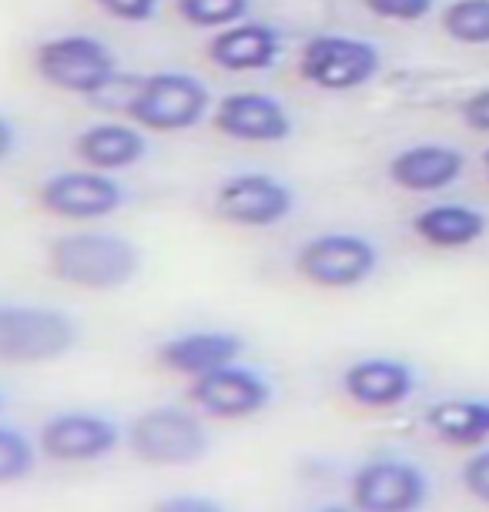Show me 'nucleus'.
Listing matches in <instances>:
<instances>
[{
  "label": "nucleus",
  "instance_id": "nucleus-1",
  "mask_svg": "<svg viewBox=\"0 0 489 512\" xmlns=\"http://www.w3.org/2000/svg\"><path fill=\"white\" fill-rule=\"evenodd\" d=\"M47 272L81 292H118L141 272V248L114 231H67L47 245Z\"/></svg>",
  "mask_w": 489,
  "mask_h": 512
},
{
  "label": "nucleus",
  "instance_id": "nucleus-2",
  "mask_svg": "<svg viewBox=\"0 0 489 512\" xmlns=\"http://www.w3.org/2000/svg\"><path fill=\"white\" fill-rule=\"evenodd\" d=\"M124 446L138 462L158 469L195 466L212 449L205 415L195 405H151L124 429Z\"/></svg>",
  "mask_w": 489,
  "mask_h": 512
},
{
  "label": "nucleus",
  "instance_id": "nucleus-3",
  "mask_svg": "<svg viewBox=\"0 0 489 512\" xmlns=\"http://www.w3.org/2000/svg\"><path fill=\"white\" fill-rule=\"evenodd\" d=\"M124 114L145 131L178 134L198 128L212 114V91L198 74L158 71L131 84Z\"/></svg>",
  "mask_w": 489,
  "mask_h": 512
},
{
  "label": "nucleus",
  "instance_id": "nucleus-4",
  "mask_svg": "<svg viewBox=\"0 0 489 512\" xmlns=\"http://www.w3.org/2000/svg\"><path fill=\"white\" fill-rule=\"evenodd\" d=\"M34 71L47 88L94 101L118 77V54L94 34H57L34 47Z\"/></svg>",
  "mask_w": 489,
  "mask_h": 512
},
{
  "label": "nucleus",
  "instance_id": "nucleus-5",
  "mask_svg": "<svg viewBox=\"0 0 489 512\" xmlns=\"http://www.w3.org/2000/svg\"><path fill=\"white\" fill-rule=\"evenodd\" d=\"M81 342L71 315L51 305H0V362L44 365L64 359Z\"/></svg>",
  "mask_w": 489,
  "mask_h": 512
},
{
  "label": "nucleus",
  "instance_id": "nucleus-6",
  "mask_svg": "<svg viewBox=\"0 0 489 512\" xmlns=\"http://www.w3.org/2000/svg\"><path fill=\"white\" fill-rule=\"evenodd\" d=\"M382 71V51L349 34H315L299 51V77L319 91L345 94L372 84Z\"/></svg>",
  "mask_w": 489,
  "mask_h": 512
},
{
  "label": "nucleus",
  "instance_id": "nucleus-7",
  "mask_svg": "<svg viewBox=\"0 0 489 512\" xmlns=\"http://www.w3.org/2000/svg\"><path fill=\"white\" fill-rule=\"evenodd\" d=\"M295 272L315 288L345 292V288L366 285L379 272V248L376 241L356 231H325L299 245Z\"/></svg>",
  "mask_w": 489,
  "mask_h": 512
},
{
  "label": "nucleus",
  "instance_id": "nucleus-8",
  "mask_svg": "<svg viewBox=\"0 0 489 512\" xmlns=\"http://www.w3.org/2000/svg\"><path fill=\"white\" fill-rule=\"evenodd\" d=\"M349 502L359 512H423L429 502V476L412 459H366L349 479Z\"/></svg>",
  "mask_w": 489,
  "mask_h": 512
},
{
  "label": "nucleus",
  "instance_id": "nucleus-9",
  "mask_svg": "<svg viewBox=\"0 0 489 512\" xmlns=\"http://www.w3.org/2000/svg\"><path fill=\"white\" fill-rule=\"evenodd\" d=\"M124 446V429L111 415L88 412V409H67L51 415L41 432H37V449L41 456L61 466H84V462H101L111 452Z\"/></svg>",
  "mask_w": 489,
  "mask_h": 512
},
{
  "label": "nucleus",
  "instance_id": "nucleus-10",
  "mask_svg": "<svg viewBox=\"0 0 489 512\" xmlns=\"http://www.w3.org/2000/svg\"><path fill=\"white\" fill-rule=\"evenodd\" d=\"M275 399V389L252 365L232 362L222 369L191 379L188 385V402L205 415V419L218 422H242L262 415Z\"/></svg>",
  "mask_w": 489,
  "mask_h": 512
},
{
  "label": "nucleus",
  "instance_id": "nucleus-11",
  "mask_svg": "<svg viewBox=\"0 0 489 512\" xmlns=\"http://www.w3.org/2000/svg\"><path fill=\"white\" fill-rule=\"evenodd\" d=\"M37 205L51 218L64 221H101L128 205V188L108 171H57L37 188Z\"/></svg>",
  "mask_w": 489,
  "mask_h": 512
},
{
  "label": "nucleus",
  "instance_id": "nucleus-12",
  "mask_svg": "<svg viewBox=\"0 0 489 512\" xmlns=\"http://www.w3.org/2000/svg\"><path fill=\"white\" fill-rule=\"evenodd\" d=\"M295 211V191L265 171H242L215 191V215L235 228H275Z\"/></svg>",
  "mask_w": 489,
  "mask_h": 512
},
{
  "label": "nucleus",
  "instance_id": "nucleus-13",
  "mask_svg": "<svg viewBox=\"0 0 489 512\" xmlns=\"http://www.w3.org/2000/svg\"><path fill=\"white\" fill-rule=\"evenodd\" d=\"M218 134L242 144H278L292 134V114L282 101L265 91L225 94L212 108Z\"/></svg>",
  "mask_w": 489,
  "mask_h": 512
},
{
  "label": "nucleus",
  "instance_id": "nucleus-14",
  "mask_svg": "<svg viewBox=\"0 0 489 512\" xmlns=\"http://www.w3.org/2000/svg\"><path fill=\"white\" fill-rule=\"evenodd\" d=\"M419 389V375L409 362L392 359V355H369L356 359L342 372V392L345 399L359 409H399L406 405Z\"/></svg>",
  "mask_w": 489,
  "mask_h": 512
},
{
  "label": "nucleus",
  "instance_id": "nucleus-15",
  "mask_svg": "<svg viewBox=\"0 0 489 512\" xmlns=\"http://www.w3.org/2000/svg\"><path fill=\"white\" fill-rule=\"evenodd\" d=\"M285 51V37L275 24L265 21H238L232 27H222V31L212 34L205 54L218 71L225 74H262L272 71V67L282 61Z\"/></svg>",
  "mask_w": 489,
  "mask_h": 512
},
{
  "label": "nucleus",
  "instance_id": "nucleus-16",
  "mask_svg": "<svg viewBox=\"0 0 489 512\" xmlns=\"http://www.w3.org/2000/svg\"><path fill=\"white\" fill-rule=\"evenodd\" d=\"M245 338L228 328H195V332L171 335L158 345L155 359L165 372L181 379H201V375L222 369V365L242 362Z\"/></svg>",
  "mask_w": 489,
  "mask_h": 512
},
{
  "label": "nucleus",
  "instance_id": "nucleus-17",
  "mask_svg": "<svg viewBox=\"0 0 489 512\" xmlns=\"http://www.w3.org/2000/svg\"><path fill=\"white\" fill-rule=\"evenodd\" d=\"M389 181L412 195H436L453 188L466 171V154L443 141L409 144L389 158Z\"/></svg>",
  "mask_w": 489,
  "mask_h": 512
},
{
  "label": "nucleus",
  "instance_id": "nucleus-18",
  "mask_svg": "<svg viewBox=\"0 0 489 512\" xmlns=\"http://www.w3.org/2000/svg\"><path fill=\"white\" fill-rule=\"evenodd\" d=\"M148 148L151 144L145 138V128H138L134 121H98L74 138V154L84 168L108 171V175L145 161Z\"/></svg>",
  "mask_w": 489,
  "mask_h": 512
},
{
  "label": "nucleus",
  "instance_id": "nucleus-19",
  "mask_svg": "<svg viewBox=\"0 0 489 512\" xmlns=\"http://www.w3.org/2000/svg\"><path fill=\"white\" fill-rule=\"evenodd\" d=\"M489 231V218L473 205H456V201H443V205H429L416 211L412 218V235H416L429 248H469L476 245Z\"/></svg>",
  "mask_w": 489,
  "mask_h": 512
},
{
  "label": "nucleus",
  "instance_id": "nucleus-20",
  "mask_svg": "<svg viewBox=\"0 0 489 512\" xmlns=\"http://www.w3.org/2000/svg\"><path fill=\"white\" fill-rule=\"evenodd\" d=\"M426 425L446 446H483L489 439V399H443L426 409Z\"/></svg>",
  "mask_w": 489,
  "mask_h": 512
},
{
  "label": "nucleus",
  "instance_id": "nucleus-21",
  "mask_svg": "<svg viewBox=\"0 0 489 512\" xmlns=\"http://www.w3.org/2000/svg\"><path fill=\"white\" fill-rule=\"evenodd\" d=\"M443 34L463 47H489V0H453L439 14Z\"/></svg>",
  "mask_w": 489,
  "mask_h": 512
},
{
  "label": "nucleus",
  "instance_id": "nucleus-22",
  "mask_svg": "<svg viewBox=\"0 0 489 512\" xmlns=\"http://www.w3.org/2000/svg\"><path fill=\"white\" fill-rule=\"evenodd\" d=\"M37 456H41L37 439H31L17 425L0 422V486L31 479L37 469Z\"/></svg>",
  "mask_w": 489,
  "mask_h": 512
},
{
  "label": "nucleus",
  "instance_id": "nucleus-23",
  "mask_svg": "<svg viewBox=\"0 0 489 512\" xmlns=\"http://www.w3.org/2000/svg\"><path fill=\"white\" fill-rule=\"evenodd\" d=\"M252 4L255 0H178V14L185 24L215 34L252 17Z\"/></svg>",
  "mask_w": 489,
  "mask_h": 512
},
{
  "label": "nucleus",
  "instance_id": "nucleus-24",
  "mask_svg": "<svg viewBox=\"0 0 489 512\" xmlns=\"http://www.w3.org/2000/svg\"><path fill=\"white\" fill-rule=\"evenodd\" d=\"M362 7H366L372 17H379V21L416 24L433 14L436 0H362Z\"/></svg>",
  "mask_w": 489,
  "mask_h": 512
},
{
  "label": "nucleus",
  "instance_id": "nucleus-25",
  "mask_svg": "<svg viewBox=\"0 0 489 512\" xmlns=\"http://www.w3.org/2000/svg\"><path fill=\"white\" fill-rule=\"evenodd\" d=\"M94 4L121 24H148L158 14V0H94Z\"/></svg>",
  "mask_w": 489,
  "mask_h": 512
},
{
  "label": "nucleus",
  "instance_id": "nucleus-26",
  "mask_svg": "<svg viewBox=\"0 0 489 512\" xmlns=\"http://www.w3.org/2000/svg\"><path fill=\"white\" fill-rule=\"evenodd\" d=\"M459 482H463V489L476 502L489 506V449H479L476 456L466 459L463 472H459Z\"/></svg>",
  "mask_w": 489,
  "mask_h": 512
},
{
  "label": "nucleus",
  "instance_id": "nucleus-27",
  "mask_svg": "<svg viewBox=\"0 0 489 512\" xmlns=\"http://www.w3.org/2000/svg\"><path fill=\"white\" fill-rule=\"evenodd\" d=\"M151 512H228V506L215 496H201V492H178V496L161 499Z\"/></svg>",
  "mask_w": 489,
  "mask_h": 512
},
{
  "label": "nucleus",
  "instance_id": "nucleus-28",
  "mask_svg": "<svg viewBox=\"0 0 489 512\" xmlns=\"http://www.w3.org/2000/svg\"><path fill=\"white\" fill-rule=\"evenodd\" d=\"M459 118H463V124L469 131L489 134V84L473 91L463 104H459Z\"/></svg>",
  "mask_w": 489,
  "mask_h": 512
},
{
  "label": "nucleus",
  "instance_id": "nucleus-29",
  "mask_svg": "<svg viewBox=\"0 0 489 512\" xmlns=\"http://www.w3.org/2000/svg\"><path fill=\"white\" fill-rule=\"evenodd\" d=\"M17 151V128L7 114H0V164Z\"/></svg>",
  "mask_w": 489,
  "mask_h": 512
},
{
  "label": "nucleus",
  "instance_id": "nucleus-30",
  "mask_svg": "<svg viewBox=\"0 0 489 512\" xmlns=\"http://www.w3.org/2000/svg\"><path fill=\"white\" fill-rule=\"evenodd\" d=\"M312 512H359V509L349 502V506H322V509H312Z\"/></svg>",
  "mask_w": 489,
  "mask_h": 512
},
{
  "label": "nucleus",
  "instance_id": "nucleus-31",
  "mask_svg": "<svg viewBox=\"0 0 489 512\" xmlns=\"http://www.w3.org/2000/svg\"><path fill=\"white\" fill-rule=\"evenodd\" d=\"M483 171H486V181H489V151L483 154Z\"/></svg>",
  "mask_w": 489,
  "mask_h": 512
},
{
  "label": "nucleus",
  "instance_id": "nucleus-32",
  "mask_svg": "<svg viewBox=\"0 0 489 512\" xmlns=\"http://www.w3.org/2000/svg\"><path fill=\"white\" fill-rule=\"evenodd\" d=\"M0 405H4V395H0Z\"/></svg>",
  "mask_w": 489,
  "mask_h": 512
}]
</instances>
